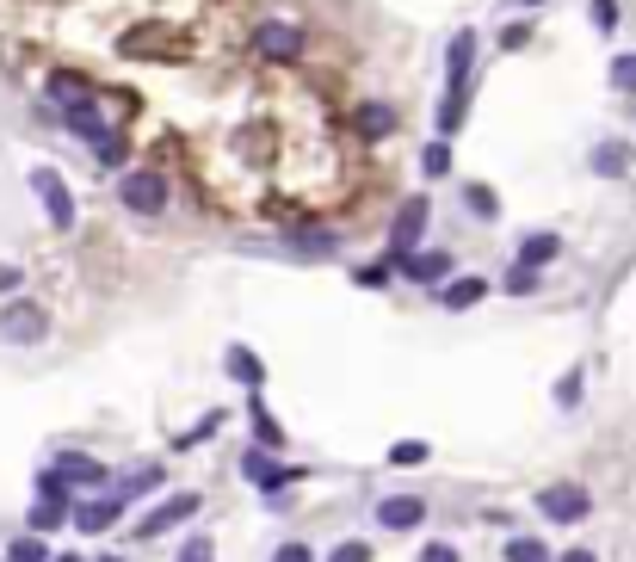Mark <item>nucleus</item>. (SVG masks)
<instances>
[{
	"instance_id": "1",
	"label": "nucleus",
	"mask_w": 636,
	"mask_h": 562,
	"mask_svg": "<svg viewBox=\"0 0 636 562\" xmlns=\"http://www.w3.org/2000/svg\"><path fill=\"white\" fill-rule=\"evenodd\" d=\"M118 204L130 210V217H161V210L173 204V186L161 167H130L118 180Z\"/></svg>"
},
{
	"instance_id": "2",
	"label": "nucleus",
	"mask_w": 636,
	"mask_h": 562,
	"mask_svg": "<svg viewBox=\"0 0 636 562\" xmlns=\"http://www.w3.org/2000/svg\"><path fill=\"white\" fill-rule=\"evenodd\" d=\"M303 50H309V31L303 25H291V19H260L254 25V56L260 62L291 68V62H303Z\"/></svg>"
},
{
	"instance_id": "3",
	"label": "nucleus",
	"mask_w": 636,
	"mask_h": 562,
	"mask_svg": "<svg viewBox=\"0 0 636 562\" xmlns=\"http://www.w3.org/2000/svg\"><path fill=\"white\" fill-rule=\"evenodd\" d=\"M0 340H7V346L50 340V309L38 297H7V303H0Z\"/></svg>"
},
{
	"instance_id": "4",
	"label": "nucleus",
	"mask_w": 636,
	"mask_h": 562,
	"mask_svg": "<svg viewBox=\"0 0 636 562\" xmlns=\"http://www.w3.org/2000/svg\"><path fill=\"white\" fill-rule=\"evenodd\" d=\"M31 192H38V204H44V217H50V229H56V235L75 229L81 210H75V192H68V180H62L56 167H31Z\"/></svg>"
},
{
	"instance_id": "5",
	"label": "nucleus",
	"mask_w": 636,
	"mask_h": 562,
	"mask_svg": "<svg viewBox=\"0 0 636 562\" xmlns=\"http://www.w3.org/2000/svg\"><path fill=\"white\" fill-rule=\"evenodd\" d=\"M383 260H390V254H383ZM390 266L408 278V285H427V291H439L445 278H457V254L451 248H414V254H402Z\"/></svg>"
},
{
	"instance_id": "6",
	"label": "nucleus",
	"mask_w": 636,
	"mask_h": 562,
	"mask_svg": "<svg viewBox=\"0 0 636 562\" xmlns=\"http://www.w3.org/2000/svg\"><path fill=\"white\" fill-rule=\"evenodd\" d=\"M124 495H118V488H99V495H87V501H75V519H68V525H75V532H87V538H99V532H118V525H124Z\"/></svg>"
},
{
	"instance_id": "7",
	"label": "nucleus",
	"mask_w": 636,
	"mask_h": 562,
	"mask_svg": "<svg viewBox=\"0 0 636 562\" xmlns=\"http://www.w3.org/2000/svg\"><path fill=\"white\" fill-rule=\"evenodd\" d=\"M538 513L550 525H581L593 513V495H587L581 482H550V488H538Z\"/></svg>"
},
{
	"instance_id": "8",
	"label": "nucleus",
	"mask_w": 636,
	"mask_h": 562,
	"mask_svg": "<svg viewBox=\"0 0 636 562\" xmlns=\"http://www.w3.org/2000/svg\"><path fill=\"white\" fill-rule=\"evenodd\" d=\"M198 507H204V495H198V488H180V495H167L161 507H149L143 519H136V538H167L173 525H186Z\"/></svg>"
},
{
	"instance_id": "9",
	"label": "nucleus",
	"mask_w": 636,
	"mask_h": 562,
	"mask_svg": "<svg viewBox=\"0 0 636 562\" xmlns=\"http://www.w3.org/2000/svg\"><path fill=\"white\" fill-rule=\"evenodd\" d=\"M427 223H433V204H427V198H402L396 223H390V260L414 254V248H420V235H427Z\"/></svg>"
},
{
	"instance_id": "10",
	"label": "nucleus",
	"mask_w": 636,
	"mask_h": 562,
	"mask_svg": "<svg viewBox=\"0 0 636 562\" xmlns=\"http://www.w3.org/2000/svg\"><path fill=\"white\" fill-rule=\"evenodd\" d=\"M50 470H56L68 488H112V464H105V458H87V451H56Z\"/></svg>"
},
{
	"instance_id": "11",
	"label": "nucleus",
	"mask_w": 636,
	"mask_h": 562,
	"mask_svg": "<svg viewBox=\"0 0 636 562\" xmlns=\"http://www.w3.org/2000/svg\"><path fill=\"white\" fill-rule=\"evenodd\" d=\"M303 470L297 464H272V451L260 445V451H247V458H241V482H254L260 488V495H278V488H291Z\"/></svg>"
},
{
	"instance_id": "12",
	"label": "nucleus",
	"mask_w": 636,
	"mask_h": 562,
	"mask_svg": "<svg viewBox=\"0 0 636 562\" xmlns=\"http://www.w3.org/2000/svg\"><path fill=\"white\" fill-rule=\"evenodd\" d=\"M371 513H377L383 532H420V525H427V501L420 495H383Z\"/></svg>"
},
{
	"instance_id": "13",
	"label": "nucleus",
	"mask_w": 636,
	"mask_h": 562,
	"mask_svg": "<svg viewBox=\"0 0 636 562\" xmlns=\"http://www.w3.org/2000/svg\"><path fill=\"white\" fill-rule=\"evenodd\" d=\"M476 75V31H451V50H445V93H470Z\"/></svg>"
},
{
	"instance_id": "14",
	"label": "nucleus",
	"mask_w": 636,
	"mask_h": 562,
	"mask_svg": "<svg viewBox=\"0 0 636 562\" xmlns=\"http://www.w3.org/2000/svg\"><path fill=\"white\" fill-rule=\"evenodd\" d=\"M352 130H359L365 143H383V136L402 130V112H396V105H383V99H365V105H352Z\"/></svg>"
},
{
	"instance_id": "15",
	"label": "nucleus",
	"mask_w": 636,
	"mask_h": 562,
	"mask_svg": "<svg viewBox=\"0 0 636 562\" xmlns=\"http://www.w3.org/2000/svg\"><path fill=\"white\" fill-rule=\"evenodd\" d=\"M556 260H562V235H556V229H532V235H519V248H513V266L550 272Z\"/></svg>"
},
{
	"instance_id": "16",
	"label": "nucleus",
	"mask_w": 636,
	"mask_h": 562,
	"mask_svg": "<svg viewBox=\"0 0 636 562\" xmlns=\"http://www.w3.org/2000/svg\"><path fill=\"white\" fill-rule=\"evenodd\" d=\"M482 297H488V278H470V272H457V278H445V285H439V303H445L451 315L476 309Z\"/></svg>"
},
{
	"instance_id": "17",
	"label": "nucleus",
	"mask_w": 636,
	"mask_h": 562,
	"mask_svg": "<svg viewBox=\"0 0 636 562\" xmlns=\"http://www.w3.org/2000/svg\"><path fill=\"white\" fill-rule=\"evenodd\" d=\"M285 248L303 254V260H328V254H340V235H334V229H291Z\"/></svg>"
},
{
	"instance_id": "18",
	"label": "nucleus",
	"mask_w": 636,
	"mask_h": 562,
	"mask_svg": "<svg viewBox=\"0 0 636 562\" xmlns=\"http://www.w3.org/2000/svg\"><path fill=\"white\" fill-rule=\"evenodd\" d=\"M44 93H50V105H75V99H93L99 87L87 75H75V68H56V75L44 81Z\"/></svg>"
},
{
	"instance_id": "19",
	"label": "nucleus",
	"mask_w": 636,
	"mask_h": 562,
	"mask_svg": "<svg viewBox=\"0 0 636 562\" xmlns=\"http://www.w3.org/2000/svg\"><path fill=\"white\" fill-rule=\"evenodd\" d=\"M161 482H167V470H161V464L149 458V464H136V470H130V476L118 482V495H124V501H143V495H155Z\"/></svg>"
},
{
	"instance_id": "20",
	"label": "nucleus",
	"mask_w": 636,
	"mask_h": 562,
	"mask_svg": "<svg viewBox=\"0 0 636 562\" xmlns=\"http://www.w3.org/2000/svg\"><path fill=\"white\" fill-rule=\"evenodd\" d=\"M247 427H254V439H260L266 451H278V445H285V427H278V420L266 414V402H260V390H254V402H247Z\"/></svg>"
},
{
	"instance_id": "21",
	"label": "nucleus",
	"mask_w": 636,
	"mask_h": 562,
	"mask_svg": "<svg viewBox=\"0 0 636 562\" xmlns=\"http://www.w3.org/2000/svg\"><path fill=\"white\" fill-rule=\"evenodd\" d=\"M593 173L599 180H624L630 173V143H599L593 149Z\"/></svg>"
},
{
	"instance_id": "22",
	"label": "nucleus",
	"mask_w": 636,
	"mask_h": 562,
	"mask_svg": "<svg viewBox=\"0 0 636 562\" xmlns=\"http://www.w3.org/2000/svg\"><path fill=\"white\" fill-rule=\"evenodd\" d=\"M229 377L241 383V390H260V383H266V365L247 353V346H229Z\"/></svg>"
},
{
	"instance_id": "23",
	"label": "nucleus",
	"mask_w": 636,
	"mask_h": 562,
	"mask_svg": "<svg viewBox=\"0 0 636 562\" xmlns=\"http://www.w3.org/2000/svg\"><path fill=\"white\" fill-rule=\"evenodd\" d=\"M7 562H56V550H50V538H38V532H19L7 550H0Z\"/></svg>"
},
{
	"instance_id": "24",
	"label": "nucleus",
	"mask_w": 636,
	"mask_h": 562,
	"mask_svg": "<svg viewBox=\"0 0 636 562\" xmlns=\"http://www.w3.org/2000/svg\"><path fill=\"white\" fill-rule=\"evenodd\" d=\"M93 161H99V173H105V167H124V161H130V143H124V130H105L99 143H93Z\"/></svg>"
},
{
	"instance_id": "25",
	"label": "nucleus",
	"mask_w": 636,
	"mask_h": 562,
	"mask_svg": "<svg viewBox=\"0 0 636 562\" xmlns=\"http://www.w3.org/2000/svg\"><path fill=\"white\" fill-rule=\"evenodd\" d=\"M420 173H427V180H445L451 173V136H433V143L420 149Z\"/></svg>"
},
{
	"instance_id": "26",
	"label": "nucleus",
	"mask_w": 636,
	"mask_h": 562,
	"mask_svg": "<svg viewBox=\"0 0 636 562\" xmlns=\"http://www.w3.org/2000/svg\"><path fill=\"white\" fill-rule=\"evenodd\" d=\"M390 464L396 470H420V464H433V451H427V439H396L390 445Z\"/></svg>"
},
{
	"instance_id": "27",
	"label": "nucleus",
	"mask_w": 636,
	"mask_h": 562,
	"mask_svg": "<svg viewBox=\"0 0 636 562\" xmlns=\"http://www.w3.org/2000/svg\"><path fill=\"white\" fill-rule=\"evenodd\" d=\"M464 210L476 223H494V217H501V198H494L488 186H464Z\"/></svg>"
},
{
	"instance_id": "28",
	"label": "nucleus",
	"mask_w": 636,
	"mask_h": 562,
	"mask_svg": "<svg viewBox=\"0 0 636 562\" xmlns=\"http://www.w3.org/2000/svg\"><path fill=\"white\" fill-rule=\"evenodd\" d=\"M581 390H587V371L575 365L569 377H562V383H556V408H562V414H575V408H581Z\"/></svg>"
},
{
	"instance_id": "29",
	"label": "nucleus",
	"mask_w": 636,
	"mask_h": 562,
	"mask_svg": "<svg viewBox=\"0 0 636 562\" xmlns=\"http://www.w3.org/2000/svg\"><path fill=\"white\" fill-rule=\"evenodd\" d=\"M507 562H556L544 538H507Z\"/></svg>"
},
{
	"instance_id": "30",
	"label": "nucleus",
	"mask_w": 636,
	"mask_h": 562,
	"mask_svg": "<svg viewBox=\"0 0 636 562\" xmlns=\"http://www.w3.org/2000/svg\"><path fill=\"white\" fill-rule=\"evenodd\" d=\"M173 562H217V544H210L204 532H192L180 550H173Z\"/></svg>"
},
{
	"instance_id": "31",
	"label": "nucleus",
	"mask_w": 636,
	"mask_h": 562,
	"mask_svg": "<svg viewBox=\"0 0 636 562\" xmlns=\"http://www.w3.org/2000/svg\"><path fill=\"white\" fill-rule=\"evenodd\" d=\"M501 291H507V297H532V291H538V272H532V266H513V272L501 278Z\"/></svg>"
},
{
	"instance_id": "32",
	"label": "nucleus",
	"mask_w": 636,
	"mask_h": 562,
	"mask_svg": "<svg viewBox=\"0 0 636 562\" xmlns=\"http://www.w3.org/2000/svg\"><path fill=\"white\" fill-rule=\"evenodd\" d=\"M328 562H371V544H365V538H340V544L328 550Z\"/></svg>"
},
{
	"instance_id": "33",
	"label": "nucleus",
	"mask_w": 636,
	"mask_h": 562,
	"mask_svg": "<svg viewBox=\"0 0 636 562\" xmlns=\"http://www.w3.org/2000/svg\"><path fill=\"white\" fill-rule=\"evenodd\" d=\"M420 562H464V550L451 538H433V544H420Z\"/></svg>"
},
{
	"instance_id": "34",
	"label": "nucleus",
	"mask_w": 636,
	"mask_h": 562,
	"mask_svg": "<svg viewBox=\"0 0 636 562\" xmlns=\"http://www.w3.org/2000/svg\"><path fill=\"white\" fill-rule=\"evenodd\" d=\"M612 87H618V93H636V50L612 62Z\"/></svg>"
},
{
	"instance_id": "35",
	"label": "nucleus",
	"mask_w": 636,
	"mask_h": 562,
	"mask_svg": "<svg viewBox=\"0 0 636 562\" xmlns=\"http://www.w3.org/2000/svg\"><path fill=\"white\" fill-rule=\"evenodd\" d=\"M587 13H593V25H599V31H618V0H593Z\"/></svg>"
},
{
	"instance_id": "36",
	"label": "nucleus",
	"mask_w": 636,
	"mask_h": 562,
	"mask_svg": "<svg viewBox=\"0 0 636 562\" xmlns=\"http://www.w3.org/2000/svg\"><path fill=\"white\" fill-rule=\"evenodd\" d=\"M272 562H315V550H309L303 538H291V544H278V550H272Z\"/></svg>"
},
{
	"instance_id": "37",
	"label": "nucleus",
	"mask_w": 636,
	"mask_h": 562,
	"mask_svg": "<svg viewBox=\"0 0 636 562\" xmlns=\"http://www.w3.org/2000/svg\"><path fill=\"white\" fill-rule=\"evenodd\" d=\"M19 285H25V272L13 260H0V297H19Z\"/></svg>"
},
{
	"instance_id": "38",
	"label": "nucleus",
	"mask_w": 636,
	"mask_h": 562,
	"mask_svg": "<svg viewBox=\"0 0 636 562\" xmlns=\"http://www.w3.org/2000/svg\"><path fill=\"white\" fill-rule=\"evenodd\" d=\"M525 44H532V25H507L501 31V50H525Z\"/></svg>"
},
{
	"instance_id": "39",
	"label": "nucleus",
	"mask_w": 636,
	"mask_h": 562,
	"mask_svg": "<svg viewBox=\"0 0 636 562\" xmlns=\"http://www.w3.org/2000/svg\"><path fill=\"white\" fill-rule=\"evenodd\" d=\"M217 427H223V414H204V420H198V427H192V433H186L180 445H198V439H210V433H217Z\"/></svg>"
},
{
	"instance_id": "40",
	"label": "nucleus",
	"mask_w": 636,
	"mask_h": 562,
	"mask_svg": "<svg viewBox=\"0 0 636 562\" xmlns=\"http://www.w3.org/2000/svg\"><path fill=\"white\" fill-rule=\"evenodd\" d=\"M390 272H396L390 260H383V266H365V272H359V285H371V291H377V285H390Z\"/></svg>"
},
{
	"instance_id": "41",
	"label": "nucleus",
	"mask_w": 636,
	"mask_h": 562,
	"mask_svg": "<svg viewBox=\"0 0 636 562\" xmlns=\"http://www.w3.org/2000/svg\"><path fill=\"white\" fill-rule=\"evenodd\" d=\"M556 562H599V550H587V544H575V550H556Z\"/></svg>"
},
{
	"instance_id": "42",
	"label": "nucleus",
	"mask_w": 636,
	"mask_h": 562,
	"mask_svg": "<svg viewBox=\"0 0 636 562\" xmlns=\"http://www.w3.org/2000/svg\"><path fill=\"white\" fill-rule=\"evenodd\" d=\"M56 562H93V556H68V550H56Z\"/></svg>"
},
{
	"instance_id": "43",
	"label": "nucleus",
	"mask_w": 636,
	"mask_h": 562,
	"mask_svg": "<svg viewBox=\"0 0 636 562\" xmlns=\"http://www.w3.org/2000/svg\"><path fill=\"white\" fill-rule=\"evenodd\" d=\"M513 7H544V0H513Z\"/></svg>"
},
{
	"instance_id": "44",
	"label": "nucleus",
	"mask_w": 636,
	"mask_h": 562,
	"mask_svg": "<svg viewBox=\"0 0 636 562\" xmlns=\"http://www.w3.org/2000/svg\"><path fill=\"white\" fill-rule=\"evenodd\" d=\"M93 562H124V556H93Z\"/></svg>"
},
{
	"instance_id": "45",
	"label": "nucleus",
	"mask_w": 636,
	"mask_h": 562,
	"mask_svg": "<svg viewBox=\"0 0 636 562\" xmlns=\"http://www.w3.org/2000/svg\"><path fill=\"white\" fill-rule=\"evenodd\" d=\"M0 562H7V556H0Z\"/></svg>"
}]
</instances>
